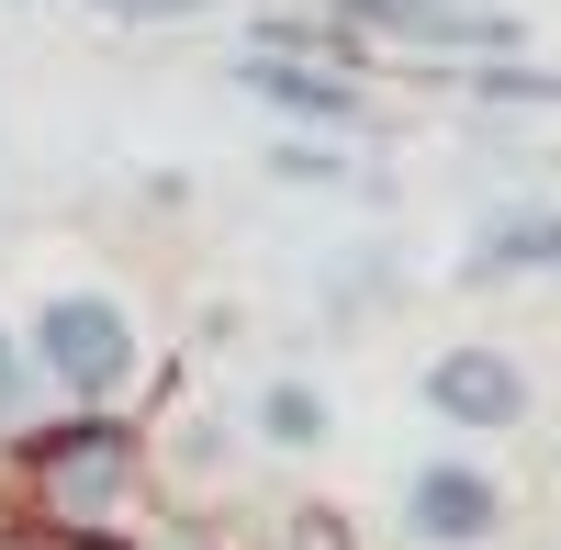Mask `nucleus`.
I'll list each match as a JSON object with an SVG mask.
<instances>
[{
    "label": "nucleus",
    "instance_id": "6",
    "mask_svg": "<svg viewBox=\"0 0 561 550\" xmlns=\"http://www.w3.org/2000/svg\"><path fill=\"white\" fill-rule=\"evenodd\" d=\"M415 393H427V416H438V427H460V438H517V427H528V404H539L528 359H517V348H494V337L438 348Z\"/></svg>",
    "mask_w": 561,
    "mask_h": 550
},
{
    "label": "nucleus",
    "instance_id": "11",
    "mask_svg": "<svg viewBox=\"0 0 561 550\" xmlns=\"http://www.w3.org/2000/svg\"><path fill=\"white\" fill-rule=\"evenodd\" d=\"M248 550H359V539H348V517H337V506H280Z\"/></svg>",
    "mask_w": 561,
    "mask_h": 550
},
{
    "label": "nucleus",
    "instance_id": "7",
    "mask_svg": "<svg viewBox=\"0 0 561 550\" xmlns=\"http://www.w3.org/2000/svg\"><path fill=\"white\" fill-rule=\"evenodd\" d=\"M248 427H259V449H280V461H314V449L337 438V404H325V382H304V371H270L248 393Z\"/></svg>",
    "mask_w": 561,
    "mask_h": 550
},
{
    "label": "nucleus",
    "instance_id": "3",
    "mask_svg": "<svg viewBox=\"0 0 561 550\" xmlns=\"http://www.w3.org/2000/svg\"><path fill=\"white\" fill-rule=\"evenodd\" d=\"M370 57H528V12H505V0H325Z\"/></svg>",
    "mask_w": 561,
    "mask_h": 550
},
{
    "label": "nucleus",
    "instance_id": "5",
    "mask_svg": "<svg viewBox=\"0 0 561 550\" xmlns=\"http://www.w3.org/2000/svg\"><path fill=\"white\" fill-rule=\"evenodd\" d=\"M225 79H237L259 113H280L293 135H359L370 124V79L359 68H325V57H293V45H237Z\"/></svg>",
    "mask_w": 561,
    "mask_h": 550
},
{
    "label": "nucleus",
    "instance_id": "13",
    "mask_svg": "<svg viewBox=\"0 0 561 550\" xmlns=\"http://www.w3.org/2000/svg\"><path fill=\"white\" fill-rule=\"evenodd\" d=\"M23 416H34V359H23V337H12V326H0V438H12Z\"/></svg>",
    "mask_w": 561,
    "mask_h": 550
},
{
    "label": "nucleus",
    "instance_id": "2",
    "mask_svg": "<svg viewBox=\"0 0 561 550\" xmlns=\"http://www.w3.org/2000/svg\"><path fill=\"white\" fill-rule=\"evenodd\" d=\"M23 359H34V393H57V404H135L147 393V326H135V303L102 293V282H57V293H34L23 314Z\"/></svg>",
    "mask_w": 561,
    "mask_h": 550
},
{
    "label": "nucleus",
    "instance_id": "9",
    "mask_svg": "<svg viewBox=\"0 0 561 550\" xmlns=\"http://www.w3.org/2000/svg\"><path fill=\"white\" fill-rule=\"evenodd\" d=\"M460 90H472L483 113H561V68H528V57H472Z\"/></svg>",
    "mask_w": 561,
    "mask_h": 550
},
{
    "label": "nucleus",
    "instance_id": "12",
    "mask_svg": "<svg viewBox=\"0 0 561 550\" xmlns=\"http://www.w3.org/2000/svg\"><path fill=\"white\" fill-rule=\"evenodd\" d=\"M79 12H102V23H135V34H180V23H203L214 0H79Z\"/></svg>",
    "mask_w": 561,
    "mask_h": 550
},
{
    "label": "nucleus",
    "instance_id": "14",
    "mask_svg": "<svg viewBox=\"0 0 561 550\" xmlns=\"http://www.w3.org/2000/svg\"><path fill=\"white\" fill-rule=\"evenodd\" d=\"M34 550H124V539H45V528H34Z\"/></svg>",
    "mask_w": 561,
    "mask_h": 550
},
{
    "label": "nucleus",
    "instance_id": "4",
    "mask_svg": "<svg viewBox=\"0 0 561 550\" xmlns=\"http://www.w3.org/2000/svg\"><path fill=\"white\" fill-rule=\"evenodd\" d=\"M393 517H404V539H415V550H494V539H505V517H517V494H505V472H494V461H472V449H427V461L404 472Z\"/></svg>",
    "mask_w": 561,
    "mask_h": 550
},
{
    "label": "nucleus",
    "instance_id": "8",
    "mask_svg": "<svg viewBox=\"0 0 561 550\" xmlns=\"http://www.w3.org/2000/svg\"><path fill=\"white\" fill-rule=\"evenodd\" d=\"M528 270H561V214H494L483 237H472V259H460V282H528Z\"/></svg>",
    "mask_w": 561,
    "mask_h": 550
},
{
    "label": "nucleus",
    "instance_id": "1",
    "mask_svg": "<svg viewBox=\"0 0 561 550\" xmlns=\"http://www.w3.org/2000/svg\"><path fill=\"white\" fill-rule=\"evenodd\" d=\"M0 506L45 539H135L158 517L147 494V427L124 404H68L45 427L0 438Z\"/></svg>",
    "mask_w": 561,
    "mask_h": 550
},
{
    "label": "nucleus",
    "instance_id": "10",
    "mask_svg": "<svg viewBox=\"0 0 561 550\" xmlns=\"http://www.w3.org/2000/svg\"><path fill=\"white\" fill-rule=\"evenodd\" d=\"M270 180H280V192H337V180H348V147H337V135H280V147H270Z\"/></svg>",
    "mask_w": 561,
    "mask_h": 550
}]
</instances>
